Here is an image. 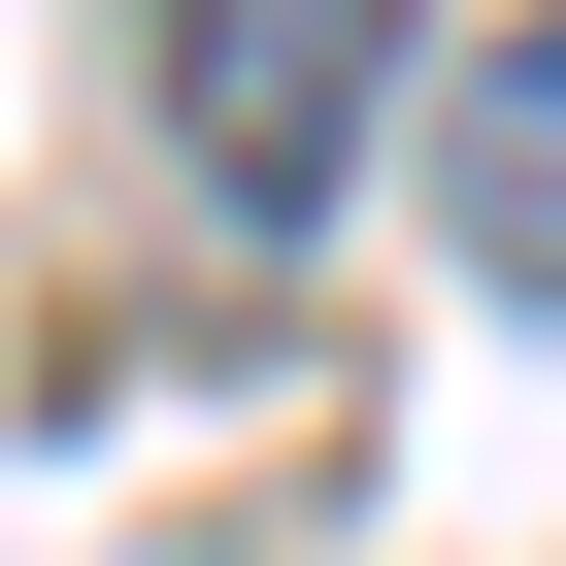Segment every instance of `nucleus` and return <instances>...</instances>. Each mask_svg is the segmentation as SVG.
<instances>
[{
	"instance_id": "nucleus-1",
	"label": "nucleus",
	"mask_w": 566,
	"mask_h": 566,
	"mask_svg": "<svg viewBox=\"0 0 566 566\" xmlns=\"http://www.w3.org/2000/svg\"><path fill=\"white\" fill-rule=\"evenodd\" d=\"M367 101H400V0H167V167L233 233H334Z\"/></svg>"
},
{
	"instance_id": "nucleus-2",
	"label": "nucleus",
	"mask_w": 566,
	"mask_h": 566,
	"mask_svg": "<svg viewBox=\"0 0 566 566\" xmlns=\"http://www.w3.org/2000/svg\"><path fill=\"white\" fill-rule=\"evenodd\" d=\"M433 200H467V266H500V301H566V0H533V34L467 67V134H433Z\"/></svg>"
}]
</instances>
